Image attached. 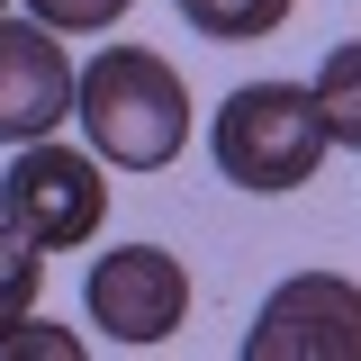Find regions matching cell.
Returning <instances> with one entry per match:
<instances>
[{
    "label": "cell",
    "mask_w": 361,
    "mask_h": 361,
    "mask_svg": "<svg viewBox=\"0 0 361 361\" xmlns=\"http://www.w3.org/2000/svg\"><path fill=\"white\" fill-rule=\"evenodd\" d=\"M73 118L109 172H163L190 145V82L154 45H99L73 82Z\"/></svg>",
    "instance_id": "6da1fadb"
},
{
    "label": "cell",
    "mask_w": 361,
    "mask_h": 361,
    "mask_svg": "<svg viewBox=\"0 0 361 361\" xmlns=\"http://www.w3.org/2000/svg\"><path fill=\"white\" fill-rule=\"evenodd\" d=\"M208 145H217V172L235 180V190L280 199V190L316 180V163H325L334 135H325V109H316L307 82H244V90L217 109Z\"/></svg>",
    "instance_id": "7a4b0ae2"
},
{
    "label": "cell",
    "mask_w": 361,
    "mask_h": 361,
    "mask_svg": "<svg viewBox=\"0 0 361 361\" xmlns=\"http://www.w3.org/2000/svg\"><path fill=\"white\" fill-rule=\"evenodd\" d=\"M0 217L18 226L27 244H45V253L90 244V235H99V217H109L99 154H73V145H54V135L9 145V172H0Z\"/></svg>",
    "instance_id": "3957f363"
},
{
    "label": "cell",
    "mask_w": 361,
    "mask_h": 361,
    "mask_svg": "<svg viewBox=\"0 0 361 361\" xmlns=\"http://www.w3.org/2000/svg\"><path fill=\"white\" fill-rule=\"evenodd\" d=\"M244 361H361V289L343 271H298L244 325Z\"/></svg>",
    "instance_id": "277c9868"
},
{
    "label": "cell",
    "mask_w": 361,
    "mask_h": 361,
    "mask_svg": "<svg viewBox=\"0 0 361 361\" xmlns=\"http://www.w3.org/2000/svg\"><path fill=\"white\" fill-rule=\"evenodd\" d=\"M82 307H90V325L109 343H163V334H180V316H190V271L163 244H118V253L90 262Z\"/></svg>",
    "instance_id": "5b68a950"
},
{
    "label": "cell",
    "mask_w": 361,
    "mask_h": 361,
    "mask_svg": "<svg viewBox=\"0 0 361 361\" xmlns=\"http://www.w3.org/2000/svg\"><path fill=\"white\" fill-rule=\"evenodd\" d=\"M82 63L63 54V27L45 18H0V145H37L73 118Z\"/></svg>",
    "instance_id": "8992f818"
},
{
    "label": "cell",
    "mask_w": 361,
    "mask_h": 361,
    "mask_svg": "<svg viewBox=\"0 0 361 361\" xmlns=\"http://www.w3.org/2000/svg\"><path fill=\"white\" fill-rule=\"evenodd\" d=\"M289 9H298V0H180L190 37H208V45H253V37H271Z\"/></svg>",
    "instance_id": "52a82bcc"
},
{
    "label": "cell",
    "mask_w": 361,
    "mask_h": 361,
    "mask_svg": "<svg viewBox=\"0 0 361 361\" xmlns=\"http://www.w3.org/2000/svg\"><path fill=\"white\" fill-rule=\"evenodd\" d=\"M307 90H316V109H325V135L361 154V45H334Z\"/></svg>",
    "instance_id": "ba28073f"
},
{
    "label": "cell",
    "mask_w": 361,
    "mask_h": 361,
    "mask_svg": "<svg viewBox=\"0 0 361 361\" xmlns=\"http://www.w3.org/2000/svg\"><path fill=\"white\" fill-rule=\"evenodd\" d=\"M37 289H45V244H27L18 226L0 217V325L37 307Z\"/></svg>",
    "instance_id": "9c48e42d"
},
{
    "label": "cell",
    "mask_w": 361,
    "mask_h": 361,
    "mask_svg": "<svg viewBox=\"0 0 361 361\" xmlns=\"http://www.w3.org/2000/svg\"><path fill=\"white\" fill-rule=\"evenodd\" d=\"M0 361H82V334H63V325H45L27 307V316L0 325Z\"/></svg>",
    "instance_id": "30bf717a"
},
{
    "label": "cell",
    "mask_w": 361,
    "mask_h": 361,
    "mask_svg": "<svg viewBox=\"0 0 361 361\" xmlns=\"http://www.w3.org/2000/svg\"><path fill=\"white\" fill-rule=\"evenodd\" d=\"M135 0H27V18L45 27H63V37H99V27H118Z\"/></svg>",
    "instance_id": "8fae6325"
},
{
    "label": "cell",
    "mask_w": 361,
    "mask_h": 361,
    "mask_svg": "<svg viewBox=\"0 0 361 361\" xmlns=\"http://www.w3.org/2000/svg\"><path fill=\"white\" fill-rule=\"evenodd\" d=\"M0 9H9V0H0Z\"/></svg>",
    "instance_id": "7c38bea8"
}]
</instances>
